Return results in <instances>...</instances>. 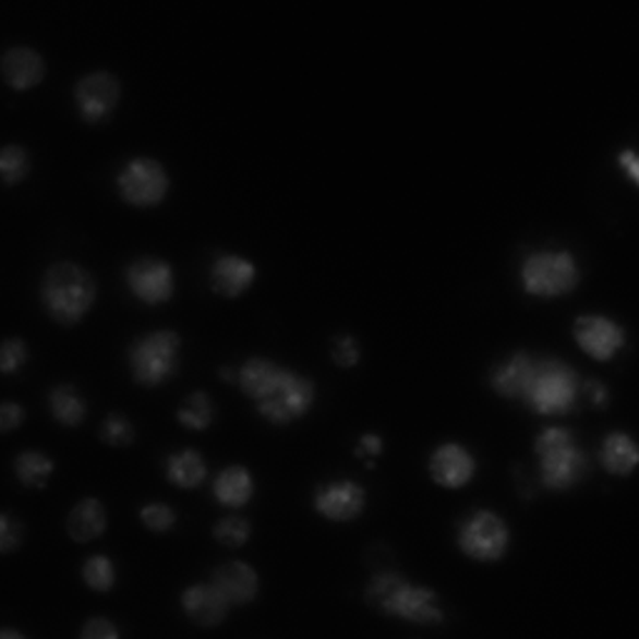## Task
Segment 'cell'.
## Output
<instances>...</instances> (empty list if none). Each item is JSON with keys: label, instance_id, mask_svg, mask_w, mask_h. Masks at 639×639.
<instances>
[{"label": "cell", "instance_id": "d6a6232c", "mask_svg": "<svg viewBox=\"0 0 639 639\" xmlns=\"http://www.w3.org/2000/svg\"><path fill=\"white\" fill-rule=\"evenodd\" d=\"M582 400H587L592 405L594 410H604L610 405V387L602 383L598 377H587L582 379Z\"/></svg>", "mask_w": 639, "mask_h": 639}, {"label": "cell", "instance_id": "2e32d148", "mask_svg": "<svg viewBox=\"0 0 639 639\" xmlns=\"http://www.w3.org/2000/svg\"><path fill=\"white\" fill-rule=\"evenodd\" d=\"M180 607H183L185 617L193 622V625L218 627L228 619L232 604L213 582H197L185 587L183 594H180Z\"/></svg>", "mask_w": 639, "mask_h": 639}, {"label": "cell", "instance_id": "44dd1931", "mask_svg": "<svg viewBox=\"0 0 639 639\" xmlns=\"http://www.w3.org/2000/svg\"><path fill=\"white\" fill-rule=\"evenodd\" d=\"M639 462V453L632 435L627 433H610L600 445V465L604 472L615 474V478H629Z\"/></svg>", "mask_w": 639, "mask_h": 639}, {"label": "cell", "instance_id": "4dcf8cb0", "mask_svg": "<svg viewBox=\"0 0 639 639\" xmlns=\"http://www.w3.org/2000/svg\"><path fill=\"white\" fill-rule=\"evenodd\" d=\"M31 358V350L25 340L21 338H8L3 342V350H0V370L3 375H15L19 370L25 367V362Z\"/></svg>", "mask_w": 639, "mask_h": 639}, {"label": "cell", "instance_id": "4fadbf2b", "mask_svg": "<svg viewBox=\"0 0 639 639\" xmlns=\"http://www.w3.org/2000/svg\"><path fill=\"white\" fill-rule=\"evenodd\" d=\"M120 81L108 71H95L75 83V110L85 123H106L120 106Z\"/></svg>", "mask_w": 639, "mask_h": 639}, {"label": "cell", "instance_id": "277c9868", "mask_svg": "<svg viewBox=\"0 0 639 639\" xmlns=\"http://www.w3.org/2000/svg\"><path fill=\"white\" fill-rule=\"evenodd\" d=\"M98 298V285L83 265L60 261L53 263L40 280V305L58 325H77L91 315Z\"/></svg>", "mask_w": 639, "mask_h": 639}, {"label": "cell", "instance_id": "5b68a950", "mask_svg": "<svg viewBox=\"0 0 639 639\" xmlns=\"http://www.w3.org/2000/svg\"><path fill=\"white\" fill-rule=\"evenodd\" d=\"M538 457V482L550 492H569L582 485L590 474V457L582 450L575 430L550 425L534 437Z\"/></svg>", "mask_w": 639, "mask_h": 639}, {"label": "cell", "instance_id": "cb8c5ba5", "mask_svg": "<svg viewBox=\"0 0 639 639\" xmlns=\"http://www.w3.org/2000/svg\"><path fill=\"white\" fill-rule=\"evenodd\" d=\"M13 472L23 487L40 490L48 485L50 478H53L56 462L40 450H25L13 460Z\"/></svg>", "mask_w": 639, "mask_h": 639}, {"label": "cell", "instance_id": "9c48e42d", "mask_svg": "<svg viewBox=\"0 0 639 639\" xmlns=\"http://www.w3.org/2000/svg\"><path fill=\"white\" fill-rule=\"evenodd\" d=\"M118 195L133 207H158L170 193V176L155 158H131L116 176Z\"/></svg>", "mask_w": 639, "mask_h": 639}, {"label": "cell", "instance_id": "f35d334b", "mask_svg": "<svg viewBox=\"0 0 639 639\" xmlns=\"http://www.w3.org/2000/svg\"><path fill=\"white\" fill-rule=\"evenodd\" d=\"M0 637H3V639H11V637H15V639H23V635L13 632V629H3V632H0Z\"/></svg>", "mask_w": 639, "mask_h": 639}, {"label": "cell", "instance_id": "836d02e7", "mask_svg": "<svg viewBox=\"0 0 639 639\" xmlns=\"http://www.w3.org/2000/svg\"><path fill=\"white\" fill-rule=\"evenodd\" d=\"M21 542H23V527H21V522H15L11 515H3L0 517V550L5 552H13V550H19L21 547Z\"/></svg>", "mask_w": 639, "mask_h": 639}, {"label": "cell", "instance_id": "7a4b0ae2", "mask_svg": "<svg viewBox=\"0 0 639 639\" xmlns=\"http://www.w3.org/2000/svg\"><path fill=\"white\" fill-rule=\"evenodd\" d=\"M236 385L253 402L255 412L275 427H288L308 418L317 402L313 377L261 355L236 367Z\"/></svg>", "mask_w": 639, "mask_h": 639}, {"label": "cell", "instance_id": "d6986e66", "mask_svg": "<svg viewBox=\"0 0 639 639\" xmlns=\"http://www.w3.org/2000/svg\"><path fill=\"white\" fill-rule=\"evenodd\" d=\"M215 503L230 509L245 507L255 497V478L243 465H228L213 480Z\"/></svg>", "mask_w": 639, "mask_h": 639}, {"label": "cell", "instance_id": "8d00e7d4", "mask_svg": "<svg viewBox=\"0 0 639 639\" xmlns=\"http://www.w3.org/2000/svg\"><path fill=\"white\" fill-rule=\"evenodd\" d=\"M25 422V410L21 408L19 402H3V408H0V430L3 433H13L15 427H21Z\"/></svg>", "mask_w": 639, "mask_h": 639}, {"label": "cell", "instance_id": "8fae6325", "mask_svg": "<svg viewBox=\"0 0 639 639\" xmlns=\"http://www.w3.org/2000/svg\"><path fill=\"white\" fill-rule=\"evenodd\" d=\"M572 338L587 358L612 362L627 345V330L615 317L600 313L577 315L572 323Z\"/></svg>", "mask_w": 639, "mask_h": 639}, {"label": "cell", "instance_id": "f1b7e54d", "mask_svg": "<svg viewBox=\"0 0 639 639\" xmlns=\"http://www.w3.org/2000/svg\"><path fill=\"white\" fill-rule=\"evenodd\" d=\"M100 439L110 447H128L135 439L133 422L120 412H110L100 425Z\"/></svg>", "mask_w": 639, "mask_h": 639}, {"label": "cell", "instance_id": "4316f807", "mask_svg": "<svg viewBox=\"0 0 639 639\" xmlns=\"http://www.w3.org/2000/svg\"><path fill=\"white\" fill-rule=\"evenodd\" d=\"M0 172H3V183L8 188L23 183L31 172L28 150L21 148V145H5V148L0 150Z\"/></svg>", "mask_w": 639, "mask_h": 639}, {"label": "cell", "instance_id": "5bb4252c", "mask_svg": "<svg viewBox=\"0 0 639 639\" xmlns=\"http://www.w3.org/2000/svg\"><path fill=\"white\" fill-rule=\"evenodd\" d=\"M427 472L435 485L445 490H462L478 474V457L462 443L437 445L427 460Z\"/></svg>", "mask_w": 639, "mask_h": 639}, {"label": "cell", "instance_id": "52a82bcc", "mask_svg": "<svg viewBox=\"0 0 639 639\" xmlns=\"http://www.w3.org/2000/svg\"><path fill=\"white\" fill-rule=\"evenodd\" d=\"M183 338L176 330H153L137 335L128 348V370L135 385L162 387L180 373Z\"/></svg>", "mask_w": 639, "mask_h": 639}, {"label": "cell", "instance_id": "6da1fadb", "mask_svg": "<svg viewBox=\"0 0 639 639\" xmlns=\"http://www.w3.org/2000/svg\"><path fill=\"white\" fill-rule=\"evenodd\" d=\"M487 383L497 397L520 402L540 418H567L580 410L582 377L563 358L515 350L492 365Z\"/></svg>", "mask_w": 639, "mask_h": 639}, {"label": "cell", "instance_id": "ffe728a7", "mask_svg": "<svg viewBox=\"0 0 639 639\" xmlns=\"http://www.w3.org/2000/svg\"><path fill=\"white\" fill-rule=\"evenodd\" d=\"M166 478L172 487L180 490H197L207 480V462L201 450L195 447H183L166 457Z\"/></svg>", "mask_w": 639, "mask_h": 639}, {"label": "cell", "instance_id": "30bf717a", "mask_svg": "<svg viewBox=\"0 0 639 639\" xmlns=\"http://www.w3.org/2000/svg\"><path fill=\"white\" fill-rule=\"evenodd\" d=\"M125 285L137 302L160 308L176 298V270L162 257H135L125 267Z\"/></svg>", "mask_w": 639, "mask_h": 639}, {"label": "cell", "instance_id": "8992f818", "mask_svg": "<svg viewBox=\"0 0 639 639\" xmlns=\"http://www.w3.org/2000/svg\"><path fill=\"white\" fill-rule=\"evenodd\" d=\"M517 278L527 298L555 300L572 296L580 288L582 267L572 250L538 248L525 253Z\"/></svg>", "mask_w": 639, "mask_h": 639}, {"label": "cell", "instance_id": "7402d4cb", "mask_svg": "<svg viewBox=\"0 0 639 639\" xmlns=\"http://www.w3.org/2000/svg\"><path fill=\"white\" fill-rule=\"evenodd\" d=\"M108 527L106 505L98 497H85L77 503L71 515H68V534L75 542H93L98 540Z\"/></svg>", "mask_w": 639, "mask_h": 639}, {"label": "cell", "instance_id": "9a60e30c", "mask_svg": "<svg viewBox=\"0 0 639 639\" xmlns=\"http://www.w3.org/2000/svg\"><path fill=\"white\" fill-rule=\"evenodd\" d=\"M207 280H210V290L215 292V296L236 300L240 296H245V292L255 285L257 265L243 255L220 253L210 263Z\"/></svg>", "mask_w": 639, "mask_h": 639}, {"label": "cell", "instance_id": "83f0119b", "mask_svg": "<svg viewBox=\"0 0 639 639\" xmlns=\"http://www.w3.org/2000/svg\"><path fill=\"white\" fill-rule=\"evenodd\" d=\"M253 534V525L245 517H222V520L213 527V538L226 547H243Z\"/></svg>", "mask_w": 639, "mask_h": 639}, {"label": "cell", "instance_id": "1f68e13d", "mask_svg": "<svg viewBox=\"0 0 639 639\" xmlns=\"http://www.w3.org/2000/svg\"><path fill=\"white\" fill-rule=\"evenodd\" d=\"M330 352H333V362H335V365L342 367V370L355 367L358 362H360V355H362L360 342L355 338H352V335H348V333L335 335Z\"/></svg>", "mask_w": 639, "mask_h": 639}, {"label": "cell", "instance_id": "74e56055", "mask_svg": "<svg viewBox=\"0 0 639 639\" xmlns=\"http://www.w3.org/2000/svg\"><path fill=\"white\" fill-rule=\"evenodd\" d=\"M617 168H619L622 172H625L629 183H632V185L639 183V158H637V153H635L632 148L622 150V153L617 155Z\"/></svg>", "mask_w": 639, "mask_h": 639}, {"label": "cell", "instance_id": "ba28073f", "mask_svg": "<svg viewBox=\"0 0 639 639\" xmlns=\"http://www.w3.org/2000/svg\"><path fill=\"white\" fill-rule=\"evenodd\" d=\"M455 542L462 555L470 557L472 563L492 565L503 563L507 557L513 532H509V525L503 515H497L495 509L478 507L460 517L455 530Z\"/></svg>", "mask_w": 639, "mask_h": 639}, {"label": "cell", "instance_id": "d590c367", "mask_svg": "<svg viewBox=\"0 0 639 639\" xmlns=\"http://www.w3.org/2000/svg\"><path fill=\"white\" fill-rule=\"evenodd\" d=\"M118 635H120V629L106 617H93V619L85 622V627L81 629L83 639H116Z\"/></svg>", "mask_w": 639, "mask_h": 639}, {"label": "cell", "instance_id": "3957f363", "mask_svg": "<svg viewBox=\"0 0 639 639\" xmlns=\"http://www.w3.org/2000/svg\"><path fill=\"white\" fill-rule=\"evenodd\" d=\"M365 602L379 615L410 622V625L437 627L445 622V610L433 587L414 584L395 569L377 572L367 582Z\"/></svg>", "mask_w": 639, "mask_h": 639}, {"label": "cell", "instance_id": "f546056e", "mask_svg": "<svg viewBox=\"0 0 639 639\" xmlns=\"http://www.w3.org/2000/svg\"><path fill=\"white\" fill-rule=\"evenodd\" d=\"M141 520L150 532H170L178 525V513L166 503H148L141 507Z\"/></svg>", "mask_w": 639, "mask_h": 639}, {"label": "cell", "instance_id": "603a6c76", "mask_svg": "<svg viewBox=\"0 0 639 639\" xmlns=\"http://www.w3.org/2000/svg\"><path fill=\"white\" fill-rule=\"evenodd\" d=\"M48 408L53 420L63 427H81L88 418V400L77 393L73 383L56 385L48 395Z\"/></svg>", "mask_w": 639, "mask_h": 639}, {"label": "cell", "instance_id": "7c38bea8", "mask_svg": "<svg viewBox=\"0 0 639 639\" xmlns=\"http://www.w3.org/2000/svg\"><path fill=\"white\" fill-rule=\"evenodd\" d=\"M365 507L367 490L350 478L319 482L313 492V509L327 522H355Z\"/></svg>", "mask_w": 639, "mask_h": 639}, {"label": "cell", "instance_id": "e0dca14e", "mask_svg": "<svg viewBox=\"0 0 639 639\" xmlns=\"http://www.w3.org/2000/svg\"><path fill=\"white\" fill-rule=\"evenodd\" d=\"M210 582L226 594L232 607H245V604L255 602L257 592H261V577L248 563H238V559L215 567Z\"/></svg>", "mask_w": 639, "mask_h": 639}, {"label": "cell", "instance_id": "484cf974", "mask_svg": "<svg viewBox=\"0 0 639 639\" xmlns=\"http://www.w3.org/2000/svg\"><path fill=\"white\" fill-rule=\"evenodd\" d=\"M83 582L91 587L93 592H110L118 582V567L108 555H93L81 567Z\"/></svg>", "mask_w": 639, "mask_h": 639}, {"label": "cell", "instance_id": "d4e9b609", "mask_svg": "<svg viewBox=\"0 0 639 639\" xmlns=\"http://www.w3.org/2000/svg\"><path fill=\"white\" fill-rule=\"evenodd\" d=\"M176 418L185 430H193V433H203L215 422V402L207 393H190L185 402L180 405Z\"/></svg>", "mask_w": 639, "mask_h": 639}, {"label": "cell", "instance_id": "e575fe53", "mask_svg": "<svg viewBox=\"0 0 639 639\" xmlns=\"http://www.w3.org/2000/svg\"><path fill=\"white\" fill-rule=\"evenodd\" d=\"M385 453V439L375 435V433H367L358 439V447H355V455L360 460H367V468H375V457H379Z\"/></svg>", "mask_w": 639, "mask_h": 639}, {"label": "cell", "instance_id": "ac0fdd59", "mask_svg": "<svg viewBox=\"0 0 639 639\" xmlns=\"http://www.w3.org/2000/svg\"><path fill=\"white\" fill-rule=\"evenodd\" d=\"M3 77L13 91H31L46 81V60L33 48H11L3 56Z\"/></svg>", "mask_w": 639, "mask_h": 639}]
</instances>
